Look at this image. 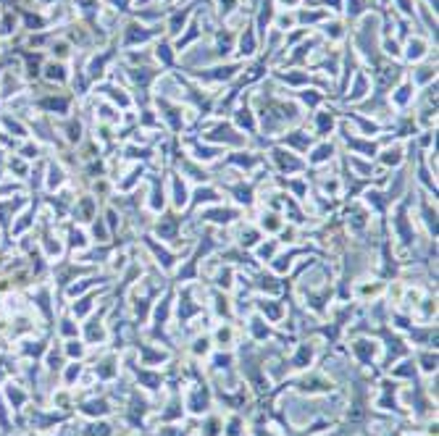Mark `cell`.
Listing matches in <instances>:
<instances>
[{"mask_svg":"<svg viewBox=\"0 0 439 436\" xmlns=\"http://www.w3.org/2000/svg\"><path fill=\"white\" fill-rule=\"evenodd\" d=\"M53 53H56L58 58H66V56H68V45H66V42H58V45H53Z\"/></svg>","mask_w":439,"mask_h":436,"instance_id":"4","label":"cell"},{"mask_svg":"<svg viewBox=\"0 0 439 436\" xmlns=\"http://www.w3.org/2000/svg\"><path fill=\"white\" fill-rule=\"evenodd\" d=\"M45 79H50V82H64V79H66L64 64H58V60H50V64H45Z\"/></svg>","mask_w":439,"mask_h":436,"instance_id":"1","label":"cell"},{"mask_svg":"<svg viewBox=\"0 0 439 436\" xmlns=\"http://www.w3.org/2000/svg\"><path fill=\"white\" fill-rule=\"evenodd\" d=\"M60 184H64V171H60L58 166H53V168H50V176H48V190H58Z\"/></svg>","mask_w":439,"mask_h":436,"instance_id":"2","label":"cell"},{"mask_svg":"<svg viewBox=\"0 0 439 436\" xmlns=\"http://www.w3.org/2000/svg\"><path fill=\"white\" fill-rule=\"evenodd\" d=\"M68 355H82V344H79V342H68Z\"/></svg>","mask_w":439,"mask_h":436,"instance_id":"5","label":"cell"},{"mask_svg":"<svg viewBox=\"0 0 439 436\" xmlns=\"http://www.w3.org/2000/svg\"><path fill=\"white\" fill-rule=\"evenodd\" d=\"M424 53H426V50H424V42H418V40L408 45V56H410V58H421Z\"/></svg>","mask_w":439,"mask_h":436,"instance_id":"3","label":"cell"}]
</instances>
